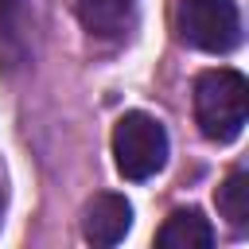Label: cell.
I'll list each match as a JSON object with an SVG mask.
<instances>
[{"mask_svg": "<svg viewBox=\"0 0 249 249\" xmlns=\"http://www.w3.org/2000/svg\"><path fill=\"white\" fill-rule=\"evenodd\" d=\"M156 245L160 249H210L214 226H210V218H202V210L183 206V210H171V218L160 226Z\"/></svg>", "mask_w": 249, "mask_h": 249, "instance_id": "52a82bcc", "label": "cell"}, {"mask_svg": "<svg viewBox=\"0 0 249 249\" xmlns=\"http://www.w3.org/2000/svg\"><path fill=\"white\" fill-rule=\"evenodd\" d=\"M132 230V206L124 195H113V191H101L86 202L82 210V233L86 241L93 245H117L124 233Z\"/></svg>", "mask_w": 249, "mask_h": 249, "instance_id": "277c9868", "label": "cell"}, {"mask_svg": "<svg viewBox=\"0 0 249 249\" xmlns=\"http://www.w3.org/2000/svg\"><path fill=\"white\" fill-rule=\"evenodd\" d=\"M113 163L124 179L144 183L167 163V132L148 113H124L113 128Z\"/></svg>", "mask_w": 249, "mask_h": 249, "instance_id": "7a4b0ae2", "label": "cell"}, {"mask_svg": "<svg viewBox=\"0 0 249 249\" xmlns=\"http://www.w3.org/2000/svg\"><path fill=\"white\" fill-rule=\"evenodd\" d=\"M195 121H198L202 136L214 140V144L237 140L245 121H249V82H245V74H237L230 66L202 70L195 78Z\"/></svg>", "mask_w": 249, "mask_h": 249, "instance_id": "6da1fadb", "label": "cell"}, {"mask_svg": "<svg viewBox=\"0 0 249 249\" xmlns=\"http://www.w3.org/2000/svg\"><path fill=\"white\" fill-rule=\"evenodd\" d=\"M78 19L97 39H124L136 23V0H78Z\"/></svg>", "mask_w": 249, "mask_h": 249, "instance_id": "8992f818", "label": "cell"}, {"mask_svg": "<svg viewBox=\"0 0 249 249\" xmlns=\"http://www.w3.org/2000/svg\"><path fill=\"white\" fill-rule=\"evenodd\" d=\"M31 54V19L27 0H0V62L8 74H16Z\"/></svg>", "mask_w": 249, "mask_h": 249, "instance_id": "5b68a950", "label": "cell"}, {"mask_svg": "<svg viewBox=\"0 0 249 249\" xmlns=\"http://www.w3.org/2000/svg\"><path fill=\"white\" fill-rule=\"evenodd\" d=\"M218 210L237 233L249 226V175L245 171H230L226 175V183L218 187Z\"/></svg>", "mask_w": 249, "mask_h": 249, "instance_id": "ba28073f", "label": "cell"}, {"mask_svg": "<svg viewBox=\"0 0 249 249\" xmlns=\"http://www.w3.org/2000/svg\"><path fill=\"white\" fill-rule=\"evenodd\" d=\"M175 27L183 43L206 54H226L241 43V12L233 0H179Z\"/></svg>", "mask_w": 249, "mask_h": 249, "instance_id": "3957f363", "label": "cell"}, {"mask_svg": "<svg viewBox=\"0 0 249 249\" xmlns=\"http://www.w3.org/2000/svg\"><path fill=\"white\" fill-rule=\"evenodd\" d=\"M4 206H8V179H4V163H0V218H4Z\"/></svg>", "mask_w": 249, "mask_h": 249, "instance_id": "9c48e42d", "label": "cell"}]
</instances>
